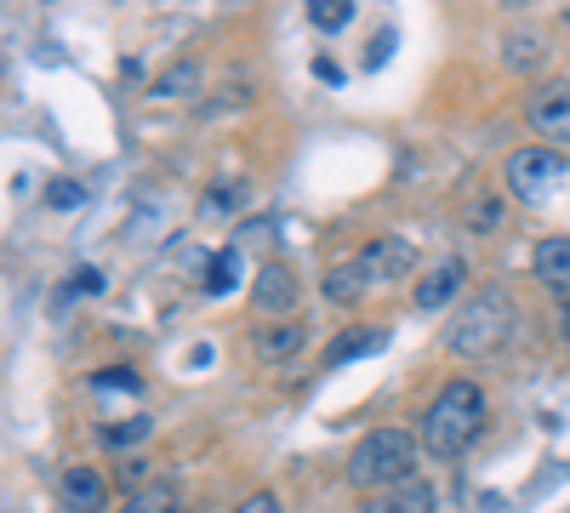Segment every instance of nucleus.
<instances>
[{
    "label": "nucleus",
    "instance_id": "23",
    "mask_svg": "<svg viewBox=\"0 0 570 513\" xmlns=\"http://www.w3.org/2000/svg\"><path fill=\"white\" fill-rule=\"evenodd\" d=\"M104 286H109V279H104V268H75L69 274V286H63V297H104Z\"/></svg>",
    "mask_w": 570,
    "mask_h": 513
},
{
    "label": "nucleus",
    "instance_id": "24",
    "mask_svg": "<svg viewBox=\"0 0 570 513\" xmlns=\"http://www.w3.org/2000/svg\"><path fill=\"white\" fill-rule=\"evenodd\" d=\"M246 206V189H240V182H212V195H206V211H240Z\"/></svg>",
    "mask_w": 570,
    "mask_h": 513
},
{
    "label": "nucleus",
    "instance_id": "5",
    "mask_svg": "<svg viewBox=\"0 0 570 513\" xmlns=\"http://www.w3.org/2000/svg\"><path fill=\"white\" fill-rule=\"evenodd\" d=\"M58 513H109V474L91 462L58 468Z\"/></svg>",
    "mask_w": 570,
    "mask_h": 513
},
{
    "label": "nucleus",
    "instance_id": "11",
    "mask_svg": "<svg viewBox=\"0 0 570 513\" xmlns=\"http://www.w3.org/2000/svg\"><path fill=\"white\" fill-rule=\"evenodd\" d=\"M360 513H440V496L428 480H405V485H389L360 502Z\"/></svg>",
    "mask_w": 570,
    "mask_h": 513
},
{
    "label": "nucleus",
    "instance_id": "21",
    "mask_svg": "<svg viewBox=\"0 0 570 513\" xmlns=\"http://www.w3.org/2000/svg\"><path fill=\"white\" fill-rule=\"evenodd\" d=\"M91 388H98V394H142V371L104 365V371H91Z\"/></svg>",
    "mask_w": 570,
    "mask_h": 513
},
{
    "label": "nucleus",
    "instance_id": "3",
    "mask_svg": "<svg viewBox=\"0 0 570 513\" xmlns=\"http://www.w3.org/2000/svg\"><path fill=\"white\" fill-rule=\"evenodd\" d=\"M416 480V440L405 428H371L354 451H348V485L376 496L389 485Z\"/></svg>",
    "mask_w": 570,
    "mask_h": 513
},
{
    "label": "nucleus",
    "instance_id": "27",
    "mask_svg": "<svg viewBox=\"0 0 570 513\" xmlns=\"http://www.w3.org/2000/svg\"><path fill=\"white\" fill-rule=\"evenodd\" d=\"M142 474H149V462H142V456H126V468H120V480H126L131 491H142V485H149V480H142Z\"/></svg>",
    "mask_w": 570,
    "mask_h": 513
},
{
    "label": "nucleus",
    "instance_id": "4",
    "mask_svg": "<svg viewBox=\"0 0 570 513\" xmlns=\"http://www.w3.org/2000/svg\"><path fill=\"white\" fill-rule=\"evenodd\" d=\"M502 177H508V195L537 200V195L548 189V182H559V177H564V155H559V149H542V144L513 149V155H508V166H502Z\"/></svg>",
    "mask_w": 570,
    "mask_h": 513
},
{
    "label": "nucleus",
    "instance_id": "14",
    "mask_svg": "<svg viewBox=\"0 0 570 513\" xmlns=\"http://www.w3.org/2000/svg\"><path fill=\"white\" fill-rule=\"evenodd\" d=\"M365 286H371V274H365V263L360 257H348V263H337L325 279H320V297L325 303H337V308H348V303H360L365 297Z\"/></svg>",
    "mask_w": 570,
    "mask_h": 513
},
{
    "label": "nucleus",
    "instance_id": "6",
    "mask_svg": "<svg viewBox=\"0 0 570 513\" xmlns=\"http://www.w3.org/2000/svg\"><path fill=\"white\" fill-rule=\"evenodd\" d=\"M297 308V274L285 263H263L252 279V314L257 319H292Z\"/></svg>",
    "mask_w": 570,
    "mask_h": 513
},
{
    "label": "nucleus",
    "instance_id": "10",
    "mask_svg": "<svg viewBox=\"0 0 570 513\" xmlns=\"http://www.w3.org/2000/svg\"><path fill=\"white\" fill-rule=\"evenodd\" d=\"M462 279H468V263H462V257H440V263L411 286V303H416L422 314H434V308H445V303L462 292Z\"/></svg>",
    "mask_w": 570,
    "mask_h": 513
},
{
    "label": "nucleus",
    "instance_id": "16",
    "mask_svg": "<svg viewBox=\"0 0 570 513\" xmlns=\"http://www.w3.org/2000/svg\"><path fill=\"white\" fill-rule=\"evenodd\" d=\"M115 513H188V507H183V491L171 480H149L142 491H131Z\"/></svg>",
    "mask_w": 570,
    "mask_h": 513
},
{
    "label": "nucleus",
    "instance_id": "15",
    "mask_svg": "<svg viewBox=\"0 0 570 513\" xmlns=\"http://www.w3.org/2000/svg\"><path fill=\"white\" fill-rule=\"evenodd\" d=\"M383 343H389L383 325H354V332H343L337 343L325 348V371H337V365H348V359H365V354H376Z\"/></svg>",
    "mask_w": 570,
    "mask_h": 513
},
{
    "label": "nucleus",
    "instance_id": "28",
    "mask_svg": "<svg viewBox=\"0 0 570 513\" xmlns=\"http://www.w3.org/2000/svg\"><path fill=\"white\" fill-rule=\"evenodd\" d=\"M314 75H320L325 86H337V80H343V69H337V63H331V58H320V63H314Z\"/></svg>",
    "mask_w": 570,
    "mask_h": 513
},
{
    "label": "nucleus",
    "instance_id": "7",
    "mask_svg": "<svg viewBox=\"0 0 570 513\" xmlns=\"http://www.w3.org/2000/svg\"><path fill=\"white\" fill-rule=\"evenodd\" d=\"M360 263L371 274V286H400V279H411V268H416V246L405 235H383V240H371L360 251Z\"/></svg>",
    "mask_w": 570,
    "mask_h": 513
},
{
    "label": "nucleus",
    "instance_id": "19",
    "mask_svg": "<svg viewBox=\"0 0 570 513\" xmlns=\"http://www.w3.org/2000/svg\"><path fill=\"white\" fill-rule=\"evenodd\" d=\"M155 434V416H126V423H104L98 428V445L104 451H126V445H142Z\"/></svg>",
    "mask_w": 570,
    "mask_h": 513
},
{
    "label": "nucleus",
    "instance_id": "26",
    "mask_svg": "<svg viewBox=\"0 0 570 513\" xmlns=\"http://www.w3.org/2000/svg\"><path fill=\"white\" fill-rule=\"evenodd\" d=\"M234 513H285V502L274 496V491H252L240 507H234Z\"/></svg>",
    "mask_w": 570,
    "mask_h": 513
},
{
    "label": "nucleus",
    "instance_id": "8",
    "mask_svg": "<svg viewBox=\"0 0 570 513\" xmlns=\"http://www.w3.org/2000/svg\"><path fill=\"white\" fill-rule=\"evenodd\" d=\"M303 343H308V332L297 319H263V325H252V359L257 365H285V359H297L303 354Z\"/></svg>",
    "mask_w": 570,
    "mask_h": 513
},
{
    "label": "nucleus",
    "instance_id": "12",
    "mask_svg": "<svg viewBox=\"0 0 570 513\" xmlns=\"http://www.w3.org/2000/svg\"><path fill=\"white\" fill-rule=\"evenodd\" d=\"M548 58H553V40L542 34V29H508L502 34V63L513 69V75H537V69H548Z\"/></svg>",
    "mask_w": 570,
    "mask_h": 513
},
{
    "label": "nucleus",
    "instance_id": "17",
    "mask_svg": "<svg viewBox=\"0 0 570 513\" xmlns=\"http://www.w3.org/2000/svg\"><path fill=\"white\" fill-rule=\"evenodd\" d=\"M200 292L206 297H228V292H240V251L223 246L206 257V279H200Z\"/></svg>",
    "mask_w": 570,
    "mask_h": 513
},
{
    "label": "nucleus",
    "instance_id": "18",
    "mask_svg": "<svg viewBox=\"0 0 570 513\" xmlns=\"http://www.w3.org/2000/svg\"><path fill=\"white\" fill-rule=\"evenodd\" d=\"M462 223H468V235H480V240L502 235V223H508V206H502V195H480V200H468Z\"/></svg>",
    "mask_w": 570,
    "mask_h": 513
},
{
    "label": "nucleus",
    "instance_id": "25",
    "mask_svg": "<svg viewBox=\"0 0 570 513\" xmlns=\"http://www.w3.org/2000/svg\"><path fill=\"white\" fill-rule=\"evenodd\" d=\"M46 200H52L58 211H75V206L86 200V189H80L75 177H58V182H46Z\"/></svg>",
    "mask_w": 570,
    "mask_h": 513
},
{
    "label": "nucleus",
    "instance_id": "1",
    "mask_svg": "<svg viewBox=\"0 0 570 513\" xmlns=\"http://www.w3.org/2000/svg\"><path fill=\"white\" fill-rule=\"evenodd\" d=\"M485 394L480 383H468V377H451L434 399L422 405V423H416V445H428L440 462H456L462 451H473V440L485 434Z\"/></svg>",
    "mask_w": 570,
    "mask_h": 513
},
{
    "label": "nucleus",
    "instance_id": "9",
    "mask_svg": "<svg viewBox=\"0 0 570 513\" xmlns=\"http://www.w3.org/2000/svg\"><path fill=\"white\" fill-rule=\"evenodd\" d=\"M525 126L542 137V149L570 144V91H559V86L537 91V98L525 103Z\"/></svg>",
    "mask_w": 570,
    "mask_h": 513
},
{
    "label": "nucleus",
    "instance_id": "13",
    "mask_svg": "<svg viewBox=\"0 0 570 513\" xmlns=\"http://www.w3.org/2000/svg\"><path fill=\"white\" fill-rule=\"evenodd\" d=\"M531 268H537V279L548 292H570V235H548L537 251H531Z\"/></svg>",
    "mask_w": 570,
    "mask_h": 513
},
{
    "label": "nucleus",
    "instance_id": "29",
    "mask_svg": "<svg viewBox=\"0 0 570 513\" xmlns=\"http://www.w3.org/2000/svg\"><path fill=\"white\" fill-rule=\"evenodd\" d=\"M559 325H564V343H570V308H564V314H559Z\"/></svg>",
    "mask_w": 570,
    "mask_h": 513
},
{
    "label": "nucleus",
    "instance_id": "2",
    "mask_svg": "<svg viewBox=\"0 0 570 513\" xmlns=\"http://www.w3.org/2000/svg\"><path fill=\"white\" fill-rule=\"evenodd\" d=\"M513 332H519V303L508 292H480L445 325V348L462 354V359H491L513 343Z\"/></svg>",
    "mask_w": 570,
    "mask_h": 513
},
{
    "label": "nucleus",
    "instance_id": "20",
    "mask_svg": "<svg viewBox=\"0 0 570 513\" xmlns=\"http://www.w3.org/2000/svg\"><path fill=\"white\" fill-rule=\"evenodd\" d=\"M195 86H200V63H171V69H166V75H160V80L149 86V98H155V103H171L177 91L188 98V91H195Z\"/></svg>",
    "mask_w": 570,
    "mask_h": 513
},
{
    "label": "nucleus",
    "instance_id": "22",
    "mask_svg": "<svg viewBox=\"0 0 570 513\" xmlns=\"http://www.w3.org/2000/svg\"><path fill=\"white\" fill-rule=\"evenodd\" d=\"M308 23H314L320 34L348 29V23H354V0H314V7H308Z\"/></svg>",
    "mask_w": 570,
    "mask_h": 513
}]
</instances>
